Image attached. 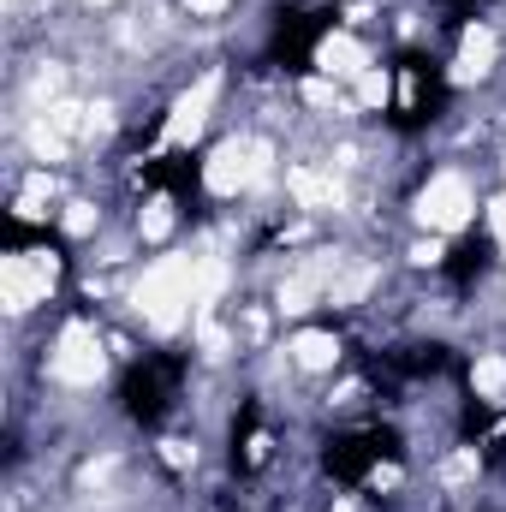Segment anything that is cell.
<instances>
[{
    "mask_svg": "<svg viewBox=\"0 0 506 512\" xmlns=\"http://www.w3.org/2000/svg\"><path fill=\"white\" fill-rule=\"evenodd\" d=\"M173 221H179V215H173V203H167V197H155V203H143V215H137V227H131V233H137L143 245H161V239L173 233Z\"/></svg>",
    "mask_w": 506,
    "mask_h": 512,
    "instance_id": "30bf717a",
    "label": "cell"
},
{
    "mask_svg": "<svg viewBox=\"0 0 506 512\" xmlns=\"http://www.w3.org/2000/svg\"><path fill=\"white\" fill-rule=\"evenodd\" d=\"M417 221L435 233V239H453L477 221V185L459 173V167H441L429 173V185L417 191Z\"/></svg>",
    "mask_w": 506,
    "mask_h": 512,
    "instance_id": "6da1fadb",
    "label": "cell"
},
{
    "mask_svg": "<svg viewBox=\"0 0 506 512\" xmlns=\"http://www.w3.org/2000/svg\"><path fill=\"white\" fill-rule=\"evenodd\" d=\"M84 6H114V0H84Z\"/></svg>",
    "mask_w": 506,
    "mask_h": 512,
    "instance_id": "9a60e30c",
    "label": "cell"
},
{
    "mask_svg": "<svg viewBox=\"0 0 506 512\" xmlns=\"http://www.w3.org/2000/svg\"><path fill=\"white\" fill-rule=\"evenodd\" d=\"M340 334H328V328H304V334H292L286 340V364L292 370H304V376H328L334 364H340Z\"/></svg>",
    "mask_w": 506,
    "mask_h": 512,
    "instance_id": "ba28073f",
    "label": "cell"
},
{
    "mask_svg": "<svg viewBox=\"0 0 506 512\" xmlns=\"http://www.w3.org/2000/svg\"><path fill=\"white\" fill-rule=\"evenodd\" d=\"M387 96H393L387 72H381V66H370V72L358 78V108H387Z\"/></svg>",
    "mask_w": 506,
    "mask_h": 512,
    "instance_id": "7c38bea8",
    "label": "cell"
},
{
    "mask_svg": "<svg viewBox=\"0 0 506 512\" xmlns=\"http://www.w3.org/2000/svg\"><path fill=\"white\" fill-rule=\"evenodd\" d=\"M215 96H221V72H203L197 84H185L173 114H167V143H179V149L197 143L203 126H209V114H215Z\"/></svg>",
    "mask_w": 506,
    "mask_h": 512,
    "instance_id": "277c9868",
    "label": "cell"
},
{
    "mask_svg": "<svg viewBox=\"0 0 506 512\" xmlns=\"http://www.w3.org/2000/svg\"><path fill=\"white\" fill-rule=\"evenodd\" d=\"M60 280V256L54 251H6L0 256V304L6 316H30L36 304H48Z\"/></svg>",
    "mask_w": 506,
    "mask_h": 512,
    "instance_id": "7a4b0ae2",
    "label": "cell"
},
{
    "mask_svg": "<svg viewBox=\"0 0 506 512\" xmlns=\"http://www.w3.org/2000/svg\"><path fill=\"white\" fill-rule=\"evenodd\" d=\"M471 387H477L483 405H506V358L501 352H477V364H471Z\"/></svg>",
    "mask_w": 506,
    "mask_h": 512,
    "instance_id": "9c48e42d",
    "label": "cell"
},
{
    "mask_svg": "<svg viewBox=\"0 0 506 512\" xmlns=\"http://www.w3.org/2000/svg\"><path fill=\"white\" fill-rule=\"evenodd\" d=\"M227 6H233V0H185V12H191V18H221Z\"/></svg>",
    "mask_w": 506,
    "mask_h": 512,
    "instance_id": "4fadbf2b",
    "label": "cell"
},
{
    "mask_svg": "<svg viewBox=\"0 0 506 512\" xmlns=\"http://www.w3.org/2000/svg\"><path fill=\"white\" fill-rule=\"evenodd\" d=\"M108 376V358H102V340L90 322H66L60 340L48 346V382L60 387H96Z\"/></svg>",
    "mask_w": 506,
    "mask_h": 512,
    "instance_id": "3957f363",
    "label": "cell"
},
{
    "mask_svg": "<svg viewBox=\"0 0 506 512\" xmlns=\"http://www.w3.org/2000/svg\"><path fill=\"white\" fill-rule=\"evenodd\" d=\"M286 191H292V203H298L304 215H328V209L346 203V185L334 179V167H310V161L286 167Z\"/></svg>",
    "mask_w": 506,
    "mask_h": 512,
    "instance_id": "8992f818",
    "label": "cell"
},
{
    "mask_svg": "<svg viewBox=\"0 0 506 512\" xmlns=\"http://www.w3.org/2000/svg\"><path fill=\"white\" fill-rule=\"evenodd\" d=\"M495 60H501V36H495V24H465V36H459V54H453V84L465 90V84H483L489 72H495Z\"/></svg>",
    "mask_w": 506,
    "mask_h": 512,
    "instance_id": "5b68a950",
    "label": "cell"
},
{
    "mask_svg": "<svg viewBox=\"0 0 506 512\" xmlns=\"http://www.w3.org/2000/svg\"><path fill=\"white\" fill-rule=\"evenodd\" d=\"M316 66H322V78H364L370 66H376V54L358 42V36H346V30H334V36H322L316 42Z\"/></svg>",
    "mask_w": 506,
    "mask_h": 512,
    "instance_id": "52a82bcc",
    "label": "cell"
},
{
    "mask_svg": "<svg viewBox=\"0 0 506 512\" xmlns=\"http://www.w3.org/2000/svg\"><path fill=\"white\" fill-rule=\"evenodd\" d=\"M60 227H66V239H96V233H102V209H96L90 197H72L66 215H60Z\"/></svg>",
    "mask_w": 506,
    "mask_h": 512,
    "instance_id": "8fae6325",
    "label": "cell"
},
{
    "mask_svg": "<svg viewBox=\"0 0 506 512\" xmlns=\"http://www.w3.org/2000/svg\"><path fill=\"white\" fill-rule=\"evenodd\" d=\"M328 512H358V501H346V495H340V501H334Z\"/></svg>",
    "mask_w": 506,
    "mask_h": 512,
    "instance_id": "5bb4252c",
    "label": "cell"
}]
</instances>
